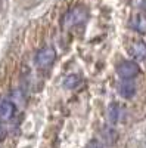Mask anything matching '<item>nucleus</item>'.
<instances>
[{
  "mask_svg": "<svg viewBox=\"0 0 146 148\" xmlns=\"http://www.w3.org/2000/svg\"><path fill=\"white\" fill-rule=\"evenodd\" d=\"M139 71H140V68L134 61H123V62L118 64V67H117L118 76L124 80H133L139 74Z\"/></svg>",
  "mask_w": 146,
  "mask_h": 148,
  "instance_id": "3",
  "label": "nucleus"
},
{
  "mask_svg": "<svg viewBox=\"0 0 146 148\" xmlns=\"http://www.w3.org/2000/svg\"><path fill=\"white\" fill-rule=\"evenodd\" d=\"M101 136H102V139H103V142L106 144V145H112V144H115V141H117V132L112 129V127H105V129H102V132H101Z\"/></svg>",
  "mask_w": 146,
  "mask_h": 148,
  "instance_id": "9",
  "label": "nucleus"
},
{
  "mask_svg": "<svg viewBox=\"0 0 146 148\" xmlns=\"http://www.w3.org/2000/svg\"><path fill=\"white\" fill-rule=\"evenodd\" d=\"M6 135H7V129H6V126L3 125V123L0 121V141H3L6 138Z\"/></svg>",
  "mask_w": 146,
  "mask_h": 148,
  "instance_id": "11",
  "label": "nucleus"
},
{
  "mask_svg": "<svg viewBox=\"0 0 146 148\" xmlns=\"http://www.w3.org/2000/svg\"><path fill=\"white\" fill-rule=\"evenodd\" d=\"M89 18V12L86 8L83 6H77V8H72L71 10L67 12V15L64 16V25L67 28L71 27H77L80 24H83Z\"/></svg>",
  "mask_w": 146,
  "mask_h": 148,
  "instance_id": "1",
  "label": "nucleus"
},
{
  "mask_svg": "<svg viewBox=\"0 0 146 148\" xmlns=\"http://www.w3.org/2000/svg\"><path fill=\"white\" fill-rule=\"evenodd\" d=\"M118 93L126 98V99H130V98L134 96L136 93V84L133 80H121V83L118 84Z\"/></svg>",
  "mask_w": 146,
  "mask_h": 148,
  "instance_id": "5",
  "label": "nucleus"
},
{
  "mask_svg": "<svg viewBox=\"0 0 146 148\" xmlns=\"http://www.w3.org/2000/svg\"><path fill=\"white\" fill-rule=\"evenodd\" d=\"M130 25L137 33H146V16L145 15H136L130 21Z\"/></svg>",
  "mask_w": 146,
  "mask_h": 148,
  "instance_id": "8",
  "label": "nucleus"
},
{
  "mask_svg": "<svg viewBox=\"0 0 146 148\" xmlns=\"http://www.w3.org/2000/svg\"><path fill=\"white\" fill-rule=\"evenodd\" d=\"M87 148H102V147H101L99 144H97V142H92V144H90Z\"/></svg>",
  "mask_w": 146,
  "mask_h": 148,
  "instance_id": "12",
  "label": "nucleus"
},
{
  "mask_svg": "<svg viewBox=\"0 0 146 148\" xmlns=\"http://www.w3.org/2000/svg\"><path fill=\"white\" fill-rule=\"evenodd\" d=\"M78 83H80V77L77 76V74H69V76H67L65 80H64V86H65L67 89H74V88H77Z\"/></svg>",
  "mask_w": 146,
  "mask_h": 148,
  "instance_id": "10",
  "label": "nucleus"
},
{
  "mask_svg": "<svg viewBox=\"0 0 146 148\" xmlns=\"http://www.w3.org/2000/svg\"><path fill=\"white\" fill-rule=\"evenodd\" d=\"M56 59V51L52 46H46L37 52L35 55V64L40 68H49Z\"/></svg>",
  "mask_w": 146,
  "mask_h": 148,
  "instance_id": "2",
  "label": "nucleus"
},
{
  "mask_svg": "<svg viewBox=\"0 0 146 148\" xmlns=\"http://www.w3.org/2000/svg\"><path fill=\"white\" fill-rule=\"evenodd\" d=\"M15 104L7 99H0V120H9L15 114Z\"/></svg>",
  "mask_w": 146,
  "mask_h": 148,
  "instance_id": "6",
  "label": "nucleus"
},
{
  "mask_svg": "<svg viewBox=\"0 0 146 148\" xmlns=\"http://www.w3.org/2000/svg\"><path fill=\"white\" fill-rule=\"evenodd\" d=\"M124 114H126V110L117 102H112L108 107V111H106V117H108L109 123H112V125H117V123L123 121Z\"/></svg>",
  "mask_w": 146,
  "mask_h": 148,
  "instance_id": "4",
  "label": "nucleus"
},
{
  "mask_svg": "<svg viewBox=\"0 0 146 148\" xmlns=\"http://www.w3.org/2000/svg\"><path fill=\"white\" fill-rule=\"evenodd\" d=\"M130 52H131L133 58L137 59V61L146 59V43L145 42H136V43H133V46L130 47Z\"/></svg>",
  "mask_w": 146,
  "mask_h": 148,
  "instance_id": "7",
  "label": "nucleus"
}]
</instances>
